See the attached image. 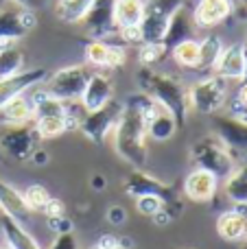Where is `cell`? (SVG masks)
I'll list each match as a JSON object with an SVG mask.
<instances>
[{
    "label": "cell",
    "mask_w": 247,
    "mask_h": 249,
    "mask_svg": "<svg viewBox=\"0 0 247 249\" xmlns=\"http://www.w3.org/2000/svg\"><path fill=\"white\" fill-rule=\"evenodd\" d=\"M232 116H236L239 121L247 123V107H239V105H234V107H232Z\"/></svg>",
    "instance_id": "b9f144b4"
},
{
    "label": "cell",
    "mask_w": 247,
    "mask_h": 249,
    "mask_svg": "<svg viewBox=\"0 0 247 249\" xmlns=\"http://www.w3.org/2000/svg\"><path fill=\"white\" fill-rule=\"evenodd\" d=\"M144 13V0H114V26H140Z\"/></svg>",
    "instance_id": "d4e9b609"
},
{
    "label": "cell",
    "mask_w": 247,
    "mask_h": 249,
    "mask_svg": "<svg viewBox=\"0 0 247 249\" xmlns=\"http://www.w3.org/2000/svg\"><path fill=\"white\" fill-rule=\"evenodd\" d=\"M39 136L31 123L24 124H0V153L13 162H29L33 151L39 146Z\"/></svg>",
    "instance_id": "52a82bcc"
},
{
    "label": "cell",
    "mask_w": 247,
    "mask_h": 249,
    "mask_svg": "<svg viewBox=\"0 0 247 249\" xmlns=\"http://www.w3.org/2000/svg\"><path fill=\"white\" fill-rule=\"evenodd\" d=\"M228 83L230 81L221 79L214 72L199 79L197 83H193V86L188 88V105H191V112L208 114V116L219 114L228 103Z\"/></svg>",
    "instance_id": "8992f818"
},
{
    "label": "cell",
    "mask_w": 247,
    "mask_h": 249,
    "mask_svg": "<svg viewBox=\"0 0 247 249\" xmlns=\"http://www.w3.org/2000/svg\"><path fill=\"white\" fill-rule=\"evenodd\" d=\"M46 68H31V70H22V72L13 74V77L0 79V109L9 103V101L18 99V96L26 94L29 90H33L35 86H42L48 77Z\"/></svg>",
    "instance_id": "4fadbf2b"
},
{
    "label": "cell",
    "mask_w": 247,
    "mask_h": 249,
    "mask_svg": "<svg viewBox=\"0 0 247 249\" xmlns=\"http://www.w3.org/2000/svg\"><path fill=\"white\" fill-rule=\"evenodd\" d=\"M236 11L234 0H197L193 9V20L197 29H214Z\"/></svg>",
    "instance_id": "ac0fdd59"
},
{
    "label": "cell",
    "mask_w": 247,
    "mask_h": 249,
    "mask_svg": "<svg viewBox=\"0 0 247 249\" xmlns=\"http://www.w3.org/2000/svg\"><path fill=\"white\" fill-rule=\"evenodd\" d=\"M191 162L195 168H204V171L212 173L219 181H223L236 166V158L226 142L217 136V133H208L201 136L191 144Z\"/></svg>",
    "instance_id": "3957f363"
},
{
    "label": "cell",
    "mask_w": 247,
    "mask_h": 249,
    "mask_svg": "<svg viewBox=\"0 0 247 249\" xmlns=\"http://www.w3.org/2000/svg\"><path fill=\"white\" fill-rule=\"evenodd\" d=\"M134 203H136V210H138L142 216H149V219H153V216H156L160 210H164V206H166V203L162 201L160 197H156V195H142V197H136Z\"/></svg>",
    "instance_id": "d6a6232c"
},
{
    "label": "cell",
    "mask_w": 247,
    "mask_h": 249,
    "mask_svg": "<svg viewBox=\"0 0 247 249\" xmlns=\"http://www.w3.org/2000/svg\"><path fill=\"white\" fill-rule=\"evenodd\" d=\"M42 214L46 216V219H53V216H64L66 214V203L61 201V199L53 197L51 201L46 203V208L42 210Z\"/></svg>",
    "instance_id": "74e56055"
},
{
    "label": "cell",
    "mask_w": 247,
    "mask_h": 249,
    "mask_svg": "<svg viewBox=\"0 0 247 249\" xmlns=\"http://www.w3.org/2000/svg\"><path fill=\"white\" fill-rule=\"evenodd\" d=\"M0 116H2V123H11V124H24L31 123L35 118L33 105H31L29 96L22 94L18 99L9 101L2 109H0Z\"/></svg>",
    "instance_id": "4316f807"
},
{
    "label": "cell",
    "mask_w": 247,
    "mask_h": 249,
    "mask_svg": "<svg viewBox=\"0 0 247 249\" xmlns=\"http://www.w3.org/2000/svg\"><path fill=\"white\" fill-rule=\"evenodd\" d=\"M243 249H247V238H245V241H243Z\"/></svg>",
    "instance_id": "bcb514c9"
},
{
    "label": "cell",
    "mask_w": 247,
    "mask_h": 249,
    "mask_svg": "<svg viewBox=\"0 0 247 249\" xmlns=\"http://www.w3.org/2000/svg\"><path fill=\"white\" fill-rule=\"evenodd\" d=\"M105 219L107 223H112L114 228H121V225L127 223V210L123 206H109L105 210Z\"/></svg>",
    "instance_id": "d590c367"
},
{
    "label": "cell",
    "mask_w": 247,
    "mask_h": 249,
    "mask_svg": "<svg viewBox=\"0 0 247 249\" xmlns=\"http://www.w3.org/2000/svg\"><path fill=\"white\" fill-rule=\"evenodd\" d=\"M136 83H138L140 92L147 94L151 101L164 105L177 121V127L182 129L188 121L191 114V105H188V88H184V83L177 77L162 70L149 68L142 66L136 74Z\"/></svg>",
    "instance_id": "7a4b0ae2"
},
{
    "label": "cell",
    "mask_w": 247,
    "mask_h": 249,
    "mask_svg": "<svg viewBox=\"0 0 247 249\" xmlns=\"http://www.w3.org/2000/svg\"><path fill=\"white\" fill-rule=\"evenodd\" d=\"M123 190H125V195L131 199L142 197V195H156V197H160L162 201L166 203L164 208L173 214V219L182 212V201H179L177 188L162 179H158L156 175L147 173L144 168H131V171L127 173V177L123 179Z\"/></svg>",
    "instance_id": "277c9868"
},
{
    "label": "cell",
    "mask_w": 247,
    "mask_h": 249,
    "mask_svg": "<svg viewBox=\"0 0 247 249\" xmlns=\"http://www.w3.org/2000/svg\"><path fill=\"white\" fill-rule=\"evenodd\" d=\"M243 53H245V74H243V81H247V42L243 44Z\"/></svg>",
    "instance_id": "ee69618b"
},
{
    "label": "cell",
    "mask_w": 247,
    "mask_h": 249,
    "mask_svg": "<svg viewBox=\"0 0 247 249\" xmlns=\"http://www.w3.org/2000/svg\"><path fill=\"white\" fill-rule=\"evenodd\" d=\"M0 212L16 221H22V223H24V219L31 214L22 193L16 186L9 184L7 179H2V177H0Z\"/></svg>",
    "instance_id": "7402d4cb"
},
{
    "label": "cell",
    "mask_w": 247,
    "mask_h": 249,
    "mask_svg": "<svg viewBox=\"0 0 247 249\" xmlns=\"http://www.w3.org/2000/svg\"><path fill=\"white\" fill-rule=\"evenodd\" d=\"M118 39L125 44H142V33H140V26H125V29H118L116 31Z\"/></svg>",
    "instance_id": "8d00e7d4"
},
{
    "label": "cell",
    "mask_w": 247,
    "mask_h": 249,
    "mask_svg": "<svg viewBox=\"0 0 247 249\" xmlns=\"http://www.w3.org/2000/svg\"><path fill=\"white\" fill-rule=\"evenodd\" d=\"M22 197H24L26 206H29L31 212H42L46 208V203L53 199L51 190L42 184H29L24 190H22Z\"/></svg>",
    "instance_id": "4dcf8cb0"
},
{
    "label": "cell",
    "mask_w": 247,
    "mask_h": 249,
    "mask_svg": "<svg viewBox=\"0 0 247 249\" xmlns=\"http://www.w3.org/2000/svg\"><path fill=\"white\" fill-rule=\"evenodd\" d=\"M48 160H51V155H48L46 149H42V146H37V149L33 151V155H31L29 162L37 164V166H44V164H48Z\"/></svg>",
    "instance_id": "f35d334b"
},
{
    "label": "cell",
    "mask_w": 247,
    "mask_h": 249,
    "mask_svg": "<svg viewBox=\"0 0 247 249\" xmlns=\"http://www.w3.org/2000/svg\"><path fill=\"white\" fill-rule=\"evenodd\" d=\"M90 188L96 190V193H101V190L107 188V179H105L101 173H94V175L90 177Z\"/></svg>",
    "instance_id": "ab89813d"
},
{
    "label": "cell",
    "mask_w": 247,
    "mask_h": 249,
    "mask_svg": "<svg viewBox=\"0 0 247 249\" xmlns=\"http://www.w3.org/2000/svg\"><path fill=\"white\" fill-rule=\"evenodd\" d=\"M219 238H223L226 243H243L247 238V208H232L217 216L214 223Z\"/></svg>",
    "instance_id": "d6986e66"
},
{
    "label": "cell",
    "mask_w": 247,
    "mask_h": 249,
    "mask_svg": "<svg viewBox=\"0 0 247 249\" xmlns=\"http://www.w3.org/2000/svg\"><path fill=\"white\" fill-rule=\"evenodd\" d=\"M48 249H81V245H79V238L74 232H64V234H55Z\"/></svg>",
    "instance_id": "836d02e7"
},
{
    "label": "cell",
    "mask_w": 247,
    "mask_h": 249,
    "mask_svg": "<svg viewBox=\"0 0 247 249\" xmlns=\"http://www.w3.org/2000/svg\"><path fill=\"white\" fill-rule=\"evenodd\" d=\"M81 24L86 26V31L94 39H105L107 35H116V26H114V0H94Z\"/></svg>",
    "instance_id": "e0dca14e"
},
{
    "label": "cell",
    "mask_w": 247,
    "mask_h": 249,
    "mask_svg": "<svg viewBox=\"0 0 247 249\" xmlns=\"http://www.w3.org/2000/svg\"><path fill=\"white\" fill-rule=\"evenodd\" d=\"M214 74H219L226 81H243L245 74V53L243 44H230L223 46L221 55H219L217 64L212 68Z\"/></svg>",
    "instance_id": "ffe728a7"
},
{
    "label": "cell",
    "mask_w": 247,
    "mask_h": 249,
    "mask_svg": "<svg viewBox=\"0 0 247 249\" xmlns=\"http://www.w3.org/2000/svg\"><path fill=\"white\" fill-rule=\"evenodd\" d=\"M94 0H57L55 18L64 24H81Z\"/></svg>",
    "instance_id": "484cf974"
},
{
    "label": "cell",
    "mask_w": 247,
    "mask_h": 249,
    "mask_svg": "<svg viewBox=\"0 0 247 249\" xmlns=\"http://www.w3.org/2000/svg\"><path fill=\"white\" fill-rule=\"evenodd\" d=\"M9 2H13V4H20V7H26V9H37V7H42V2L44 0H9Z\"/></svg>",
    "instance_id": "60d3db41"
},
{
    "label": "cell",
    "mask_w": 247,
    "mask_h": 249,
    "mask_svg": "<svg viewBox=\"0 0 247 249\" xmlns=\"http://www.w3.org/2000/svg\"><path fill=\"white\" fill-rule=\"evenodd\" d=\"M24 64H26V55L18 44L0 48V79H7V77L22 72Z\"/></svg>",
    "instance_id": "f1b7e54d"
},
{
    "label": "cell",
    "mask_w": 247,
    "mask_h": 249,
    "mask_svg": "<svg viewBox=\"0 0 247 249\" xmlns=\"http://www.w3.org/2000/svg\"><path fill=\"white\" fill-rule=\"evenodd\" d=\"M219 186H221V181H219L212 173L204 171V168H193V171L186 175V179H184L182 193L188 201L208 203L217 197Z\"/></svg>",
    "instance_id": "2e32d148"
},
{
    "label": "cell",
    "mask_w": 247,
    "mask_h": 249,
    "mask_svg": "<svg viewBox=\"0 0 247 249\" xmlns=\"http://www.w3.org/2000/svg\"><path fill=\"white\" fill-rule=\"evenodd\" d=\"M223 46H226V44H223V39L219 37V35H206L204 39H199V48H201L199 70H210V72H212Z\"/></svg>",
    "instance_id": "f546056e"
},
{
    "label": "cell",
    "mask_w": 247,
    "mask_h": 249,
    "mask_svg": "<svg viewBox=\"0 0 247 249\" xmlns=\"http://www.w3.org/2000/svg\"><path fill=\"white\" fill-rule=\"evenodd\" d=\"M48 223V230L55 234H64V232H74V223L72 219H68V216H53V219H46Z\"/></svg>",
    "instance_id": "e575fe53"
},
{
    "label": "cell",
    "mask_w": 247,
    "mask_h": 249,
    "mask_svg": "<svg viewBox=\"0 0 247 249\" xmlns=\"http://www.w3.org/2000/svg\"><path fill=\"white\" fill-rule=\"evenodd\" d=\"M241 4H243V7L247 9V0H241Z\"/></svg>",
    "instance_id": "f6af8a7d"
},
{
    "label": "cell",
    "mask_w": 247,
    "mask_h": 249,
    "mask_svg": "<svg viewBox=\"0 0 247 249\" xmlns=\"http://www.w3.org/2000/svg\"><path fill=\"white\" fill-rule=\"evenodd\" d=\"M195 29H197V26H195V20H193V11L186 7V4H184V7L179 9L173 18H171L169 29H166L164 39H162V42H164L166 48L171 51L175 44H179V42H184V39L193 37V31H195Z\"/></svg>",
    "instance_id": "603a6c76"
},
{
    "label": "cell",
    "mask_w": 247,
    "mask_h": 249,
    "mask_svg": "<svg viewBox=\"0 0 247 249\" xmlns=\"http://www.w3.org/2000/svg\"><path fill=\"white\" fill-rule=\"evenodd\" d=\"M114 99H116V90H114L112 77H107L105 72H92L79 103L86 112H96L107 103H112Z\"/></svg>",
    "instance_id": "5bb4252c"
},
{
    "label": "cell",
    "mask_w": 247,
    "mask_h": 249,
    "mask_svg": "<svg viewBox=\"0 0 247 249\" xmlns=\"http://www.w3.org/2000/svg\"><path fill=\"white\" fill-rule=\"evenodd\" d=\"M212 129L232 153H247V123L232 114H212Z\"/></svg>",
    "instance_id": "9a60e30c"
},
{
    "label": "cell",
    "mask_w": 247,
    "mask_h": 249,
    "mask_svg": "<svg viewBox=\"0 0 247 249\" xmlns=\"http://www.w3.org/2000/svg\"><path fill=\"white\" fill-rule=\"evenodd\" d=\"M223 197L232 206L247 208V162L236 164L234 171L223 179Z\"/></svg>",
    "instance_id": "cb8c5ba5"
},
{
    "label": "cell",
    "mask_w": 247,
    "mask_h": 249,
    "mask_svg": "<svg viewBox=\"0 0 247 249\" xmlns=\"http://www.w3.org/2000/svg\"><path fill=\"white\" fill-rule=\"evenodd\" d=\"M37 26V11L13 2L0 4V48L18 44Z\"/></svg>",
    "instance_id": "ba28073f"
},
{
    "label": "cell",
    "mask_w": 247,
    "mask_h": 249,
    "mask_svg": "<svg viewBox=\"0 0 247 249\" xmlns=\"http://www.w3.org/2000/svg\"><path fill=\"white\" fill-rule=\"evenodd\" d=\"M83 57H86L88 66L114 70L127 64V48L123 44L105 42V39H92L83 48Z\"/></svg>",
    "instance_id": "7c38bea8"
},
{
    "label": "cell",
    "mask_w": 247,
    "mask_h": 249,
    "mask_svg": "<svg viewBox=\"0 0 247 249\" xmlns=\"http://www.w3.org/2000/svg\"><path fill=\"white\" fill-rule=\"evenodd\" d=\"M90 74L92 72L88 68V64L64 66V68L48 74L46 81H44V90L55 99L64 101V103H79Z\"/></svg>",
    "instance_id": "5b68a950"
},
{
    "label": "cell",
    "mask_w": 247,
    "mask_h": 249,
    "mask_svg": "<svg viewBox=\"0 0 247 249\" xmlns=\"http://www.w3.org/2000/svg\"><path fill=\"white\" fill-rule=\"evenodd\" d=\"M123 112V103L114 99L105 107L96 109V112H86L83 118L79 121V131L86 140L94 142V144H103L109 136H112L114 127L118 123V116Z\"/></svg>",
    "instance_id": "30bf717a"
},
{
    "label": "cell",
    "mask_w": 247,
    "mask_h": 249,
    "mask_svg": "<svg viewBox=\"0 0 247 249\" xmlns=\"http://www.w3.org/2000/svg\"><path fill=\"white\" fill-rule=\"evenodd\" d=\"M149 96L142 92L127 96L123 103V112L112 131V142L118 158L131 168H144L149 162L147 129H144V105Z\"/></svg>",
    "instance_id": "6da1fadb"
},
{
    "label": "cell",
    "mask_w": 247,
    "mask_h": 249,
    "mask_svg": "<svg viewBox=\"0 0 247 249\" xmlns=\"http://www.w3.org/2000/svg\"><path fill=\"white\" fill-rule=\"evenodd\" d=\"M0 249H11V247H7V245H0Z\"/></svg>",
    "instance_id": "7dc6e473"
},
{
    "label": "cell",
    "mask_w": 247,
    "mask_h": 249,
    "mask_svg": "<svg viewBox=\"0 0 247 249\" xmlns=\"http://www.w3.org/2000/svg\"><path fill=\"white\" fill-rule=\"evenodd\" d=\"M90 249H134L131 245H112V247H99V245H92Z\"/></svg>",
    "instance_id": "7bdbcfd3"
},
{
    "label": "cell",
    "mask_w": 247,
    "mask_h": 249,
    "mask_svg": "<svg viewBox=\"0 0 247 249\" xmlns=\"http://www.w3.org/2000/svg\"><path fill=\"white\" fill-rule=\"evenodd\" d=\"M171 55H173L175 64L182 66L188 70H199V57H201V48H199V39L188 37L184 42L175 44L171 48Z\"/></svg>",
    "instance_id": "83f0119b"
},
{
    "label": "cell",
    "mask_w": 247,
    "mask_h": 249,
    "mask_svg": "<svg viewBox=\"0 0 247 249\" xmlns=\"http://www.w3.org/2000/svg\"><path fill=\"white\" fill-rule=\"evenodd\" d=\"M184 4H186L184 0H144V13L140 22L142 42H162L171 18Z\"/></svg>",
    "instance_id": "9c48e42d"
},
{
    "label": "cell",
    "mask_w": 247,
    "mask_h": 249,
    "mask_svg": "<svg viewBox=\"0 0 247 249\" xmlns=\"http://www.w3.org/2000/svg\"><path fill=\"white\" fill-rule=\"evenodd\" d=\"M0 232H2L4 245L11 249H42L37 238L24 228L22 221H16L7 214H2L0 219Z\"/></svg>",
    "instance_id": "44dd1931"
},
{
    "label": "cell",
    "mask_w": 247,
    "mask_h": 249,
    "mask_svg": "<svg viewBox=\"0 0 247 249\" xmlns=\"http://www.w3.org/2000/svg\"><path fill=\"white\" fill-rule=\"evenodd\" d=\"M166 53H169V48H166L164 42H142L138 48V61L140 66L153 68L156 64H160L164 59Z\"/></svg>",
    "instance_id": "1f68e13d"
},
{
    "label": "cell",
    "mask_w": 247,
    "mask_h": 249,
    "mask_svg": "<svg viewBox=\"0 0 247 249\" xmlns=\"http://www.w3.org/2000/svg\"><path fill=\"white\" fill-rule=\"evenodd\" d=\"M144 129H147V138L153 142H166L177 133V121L175 116L164 107V105L156 103L149 99L144 105Z\"/></svg>",
    "instance_id": "8fae6325"
}]
</instances>
